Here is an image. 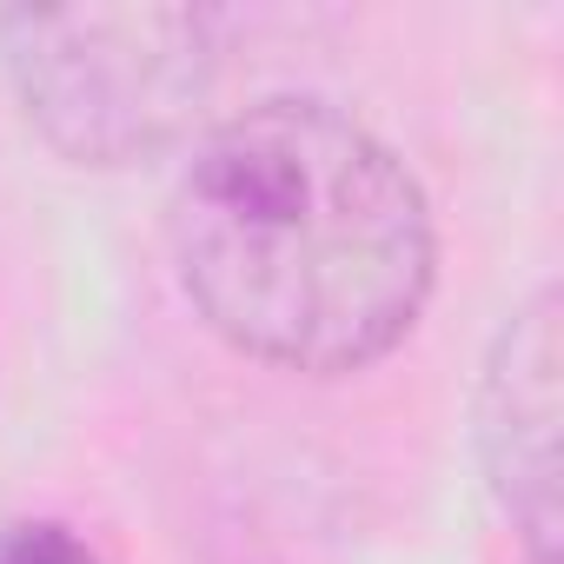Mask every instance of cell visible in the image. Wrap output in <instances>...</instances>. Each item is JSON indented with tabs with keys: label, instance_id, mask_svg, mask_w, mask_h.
Masks as SVG:
<instances>
[{
	"label": "cell",
	"instance_id": "1",
	"mask_svg": "<svg viewBox=\"0 0 564 564\" xmlns=\"http://www.w3.org/2000/svg\"><path fill=\"white\" fill-rule=\"evenodd\" d=\"M166 239L193 313L232 352L306 379L386 359L438 272L419 173L313 94L206 127L173 180Z\"/></svg>",
	"mask_w": 564,
	"mask_h": 564
},
{
	"label": "cell",
	"instance_id": "2",
	"mask_svg": "<svg viewBox=\"0 0 564 564\" xmlns=\"http://www.w3.org/2000/svg\"><path fill=\"white\" fill-rule=\"evenodd\" d=\"M0 67L28 127L74 166H133L193 133L219 80L199 8H14Z\"/></svg>",
	"mask_w": 564,
	"mask_h": 564
},
{
	"label": "cell",
	"instance_id": "3",
	"mask_svg": "<svg viewBox=\"0 0 564 564\" xmlns=\"http://www.w3.org/2000/svg\"><path fill=\"white\" fill-rule=\"evenodd\" d=\"M564 346H557V286H538L491 339L478 379V458L498 511L524 538L531 564H557V419H564Z\"/></svg>",
	"mask_w": 564,
	"mask_h": 564
},
{
	"label": "cell",
	"instance_id": "4",
	"mask_svg": "<svg viewBox=\"0 0 564 564\" xmlns=\"http://www.w3.org/2000/svg\"><path fill=\"white\" fill-rule=\"evenodd\" d=\"M0 564H100L67 524H8L0 531Z\"/></svg>",
	"mask_w": 564,
	"mask_h": 564
}]
</instances>
